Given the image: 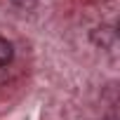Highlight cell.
<instances>
[{
  "instance_id": "cell-1",
  "label": "cell",
  "mask_w": 120,
  "mask_h": 120,
  "mask_svg": "<svg viewBox=\"0 0 120 120\" xmlns=\"http://www.w3.org/2000/svg\"><path fill=\"white\" fill-rule=\"evenodd\" d=\"M12 56H14V49H12V42L5 40V38H0V68L7 66L12 61Z\"/></svg>"
}]
</instances>
